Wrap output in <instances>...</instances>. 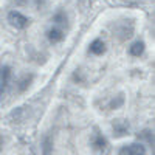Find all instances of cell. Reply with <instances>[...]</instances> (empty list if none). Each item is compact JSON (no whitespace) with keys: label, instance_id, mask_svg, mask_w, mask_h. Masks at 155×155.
Returning <instances> with one entry per match:
<instances>
[{"label":"cell","instance_id":"cell-1","mask_svg":"<svg viewBox=\"0 0 155 155\" xmlns=\"http://www.w3.org/2000/svg\"><path fill=\"white\" fill-rule=\"evenodd\" d=\"M8 20H9V23L12 25V27H16V28H19V30L27 28L28 23H30V20L25 17L23 14H20L19 11H11L9 16H8Z\"/></svg>","mask_w":155,"mask_h":155},{"label":"cell","instance_id":"cell-2","mask_svg":"<svg viewBox=\"0 0 155 155\" xmlns=\"http://www.w3.org/2000/svg\"><path fill=\"white\" fill-rule=\"evenodd\" d=\"M104 51H106V44L102 42V41H99V39L93 41L92 45H90V53H93V54H96V56L102 54Z\"/></svg>","mask_w":155,"mask_h":155},{"label":"cell","instance_id":"cell-3","mask_svg":"<svg viewBox=\"0 0 155 155\" xmlns=\"http://www.w3.org/2000/svg\"><path fill=\"white\" fill-rule=\"evenodd\" d=\"M127 129H129V124H127L124 120H116V121L113 123V130H115V134L118 135V137L124 135V134L127 132Z\"/></svg>","mask_w":155,"mask_h":155},{"label":"cell","instance_id":"cell-4","mask_svg":"<svg viewBox=\"0 0 155 155\" xmlns=\"http://www.w3.org/2000/svg\"><path fill=\"white\" fill-rule=\"evenodd\" d=\"M143 51H144V42H141V41L135 42L130 48H129V53H130L132 56H141Z\"/></svg>","mask_w":155,"mask_h":155},{"label":"cell","instance_id":"cell-5","mask_svg":"<svg viewBox=\"0 0 155 155\" xmlns=\"http://www.w3.org/2000/svg\"><path fill=\"white\" fill-rule=\"evenodd\" d=\"M48 39H50V42L56 44V42H61L62 39H64V34H62L61 30L53 28V30H50V31H48Z\"/></svg>","mask_w":155,"mask_h":155},{"label":"cell","instance_id":"cell-6","mask_svg":"<svg viewBox=\"0 0 155 155\" xmlns=\"http://www.w3.org/2000/svg\"><path fill=\"white\" fill-rule=\"evenodd\" d=\"M129 149H130L132 155H146V147H144L143 144L135 143V144H130V146H129Z\"/></svg>","mask_w":155,"mask_h":155},{"label":"cell","instance_id":"cell-7","mask_svg":"<svg viewBox=\"0 0 155 155\" xmlns=\"http://www.w3.org/2000/svg\"><path fill=\"white\" fill-rule=\"evenodd\" d=\"M106 144H107V143H106V138H104V137H101V135H98L96 140H95V147L101 150V149H104V147H106Z\"/></svg>","mask_w":155,"mask_h":155},{"label":"cell","instance_id":"cell-8","mask_svg":"<svg viewBox=\"0 0 155 155\" xmlns=\"http://www.w3.org/2000/svg\"><path fill=\"white\" fill-rule=\"evenodd\" d=\"M118 155H132V152H130V149H129V146H124V147H121Z\"/></svg>","mask_w":155,"mask_h":155},{"label":"cell","instance_id":"cell-9","mask_svg":"<svg viewBox=\"0 0 155 155\" xmlns=\"http://www.w3.org/2000/svg\"><path fill=\"white\" fill-rule=\"evenodd\" d=\"M2 146H3V140H2V137H0V149H2Z\"/></svg>","mask_w":155,"mask_h":155}]
</instances>
